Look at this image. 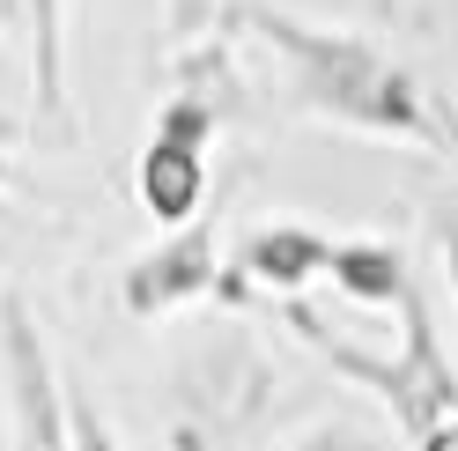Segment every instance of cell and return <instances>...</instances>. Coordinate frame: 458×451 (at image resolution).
Listing matches in <instances>:
<instances>
[{"label":"cell","instance_id":"obj_10","mask_svg":"<svg viewBox=\"0 0 458 451\" xmlns=\"http://www.w3.org/2000/svg\"><path fill=\"white\" fill-rule=\"evenodd\" d=\"M30 22V97L38 119H67V0H15Z\"/></svg>","mask_w":458,"mask_h":451},{"label":"cell","instance_id":"obj_5","mask_svg":"<svg viewBox=\"0 0 458 451\" xmlns=\"http://www.w3.org/2000/svg\"><path fill=\"white\" fill-rule=\"evenodd\" d=\"M333 244L340 237H326L310 215H259L237 237V251H229V267L215 281V303H229V311H274V303H296L310 281H326Z\"/></svg>","mask_w":458,"mask_h":451},{"label":"cell","instance_id":"obj_2","mask_svg":"<svg viewBox=\"0 0 458 451\" xmlns=\"http://www.w3.org/2000/svg\"><path fill=\"white\" fill-rule=\"evenodd\" d=\"M281 333H296V341L326 362L333 378H348L355 392H369L385 414H392V437H428L444 414H458V355L444 348V326H437V303L428 289L414 281L407 303H399V348L392 355H369L362 341H348L340 326H326L310 303H274Z\"/></svg>","mask_w":458,"mask_h":451},{"label":"cell","instance_id":"obj_18","mask_svg":"<svg viewBox=\"0 0 458 451\" xmlns=\"http://www.w3.org/2000/svg\"><path fill=\"white\" fill-rule=\"evenodd\" d=\"M0 192H8V156H0Z\"/></svg>","mask_w":458,"mask_h":451},{"label":"cell","instance_id":"obj_13","mask_svg":"<svg viewBox=\"0 0 458 451\" xmlns=\"http://www.w3.org/2000/svg\"><path fill=\"white\" fill-rule=\"evenodd\" d=\"M163 30H170V45L237 30V0H163Z\"/></svg>","mask_w":458,"mask_h":451},{"label":"cell","instance_id":"obj_14","mask_svg":"<svg viewBox=\"0 0 458 451\" xmlns=\"http://www.w3.org/2000/svg\"><path fill=\"white\" fill-rule=\"evenodd\" d=\"M74 451H126L119 430H111V414L97 407V392L74 378Z\"/></svg>","mask_w":458,"mask_h":451},{"label":"cell","instance_id":"obj_12","mask_svg":"<svg viewBox=\"0 0 458 451\" xmlns=\"http://www.w3.org/2000/svg\"><path fill=\"white\" fill-rule=\"evenodd\" d=\"M281 451H399V444L385 430H369V421H355V414H310Z\"/></svg>","mask_w":458,"mask_h":451},{"label":"cell","instance_id":"obj_7","mask_svg":"<svg viewBox=\"0 0 458 451\" xmlns=\"http://www.w3.org/2000/svg\"><path fill=\"white\" fill-rule=\"evenodd\" d=\"M133 192L140 208H148L156 222H199V208H208V149H178V140H140L133 156Z\"/></svg>","mask_w":458,"mask_h":451},{"label":"cell","instance_id":"obj_9","mask_svg":"<svg viewBox=\"0 0 458 451\" xmlns=\"http://www.w3.org/2000/svg\"><path fill=\"white\" fill-rule=\"evenodd\" d=\"M170 89H178V97H199V104H215L222 119H244L251 89H244V74H237V45H229V30L192 38V45L170 52Z\"/></svg>","mask_w":458,"mask_h":451},{"label":"cell","instance_id":"obj_1","mask_svg":"<svg viewBox=\"0 0 458 451\" xmlns=\"http://www.w3.org/2000/svg\"><path fill=\"white\" fill-rule=\"evenodd\" d=\"M237 30H251L281 60L296 111H310L326 126H348V133H369V140H421V149H437L428 89L377 38L340 30V22H310L296 8H274V0H237Z\"/></svg>","mask_w":458,"mask_h":451},{"label":"cell","instance_id":"obj_4","mask_svg":"<svg viewBox=\"0 0 458 451\" xmlns=\"http://www.w3.org/2000/svg\"><path fill=\"white\" fill-rule=\"evenodd\" d=\"M0 392H8V451H74V378H60L22 289H0Z\"/></svg>","mask_w":458,"mask_h":451},{"label":"cell","instance_id":"obj_6","mask_svg":"<svg viewBox=\"0 0 458 451\" xmlns=\"http://www.w3.org/2000/svg\"><path fill=\"white\" fill-rule=\"evenodd\" d=\"M222 237H215V222L199 215V222H178V230H163L148 251H133L126 274H119V303L140 319V326H156V319H178L192 311V303H208L215 296V281H222Z\"/></svg>","mask_w":458,"mask_h":451},{"label":"cell","instance_id":"obj_8","mask_svg":"<svg viewBox=\"0 0 458 451\" xmlns=\"http://www.w3.org/2000/svg\"><path fill=\"white\" fill-rule=\"evenodd\" d=\"M326 281H333V296L362 303V311H399L407 289H414V267H407V251L392 237H340Z\"/></svg>","mask_w":458,"mask_h":451},{"label":"cell","instance_id":"obj_11","mask_svg":"<svg viewBox=\"0 0 458 451\" xmlns=\"http://www.w3.org/2000/svg\"><path fill=\"white\" fill-rule=\"evenodd\" d=\"M222 126H229V119H222L215 104H199V97H178V89H170V97L156 104V126H148V133H156V140H178V149H208V156H215Z\"/></svg>","mask_w":458,"mask_h":451},{"label":"cell","instance_id":"obj_16","mask_svg":"<svg viewBox=\"0 0 458 451\" xmlns=\"http://www.w3.org/2000/svg\"><path fill=\"white\" fill-rule=\"evenodd\" d=\"M428 126H437V149L458 163V104L451 97H428Z\"/></svg>","mask_w":458,"mask_h":451},{"label":"cell","instance_id":"obj_15","mask_svg":"<svg viewBox=\"0 0 458 451\" xmlns=\"http://www.w3.org/2000/svg\"><path fill=\"white\" fill-rule=\"evenodd\" d=\"M428 237H437V260H444V281H451V326H458V200L428 208Z\"/></svg>","mask_w":458,"mask_h":451},{"label":"cell","instance_id":"obj_19","mask_svg":"<svg viewBox=\"0 0 458 451\" xmlns=\"http://www.w3.org/2000/svg\"><path fill=\"white\" fill-rule=\"evenodd\" d=\"M0 8H15V0H0Z\"/></svg>","mask_w":458,"mask_h":451},{"label":"cell","instance_id":"obj_17","mask_svg":"<svg viewBox=\"0 0 458 451\" xmlns=\"http://www.w3.org/2000/svg\"><path fill=\"white\" fill-rule=\"evenodd\" d=\"M407 451H458V414H444L437 430H428V437H414Z\"/></svg>","mask_w":458,"mask_h":451},{"label":"cell","instance_id":"obj_3","mask_svg":"<svg viewBox=\"0 0 458 451\" xmlns=\"http://www.w3.org/2000/svg\"><path fill=\"white\" fill-rule=\"evenodd\" d=\"M274 355L251 333H199L170 370L163 400V451H244L274 414Z\"/></svg>","mask_w":458,"mask_h":451}]
</instances>
